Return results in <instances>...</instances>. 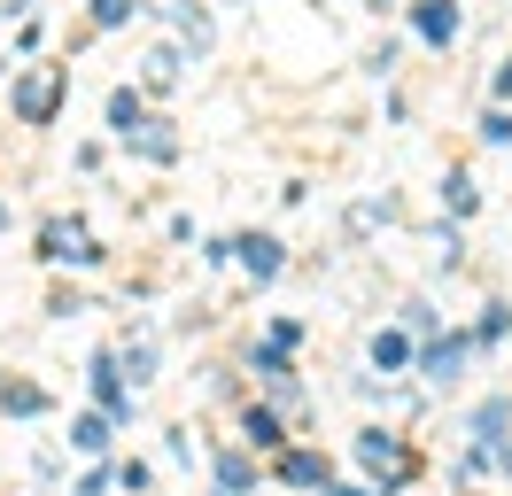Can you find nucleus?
Here are the masks:
<instances>
[{
  "label": "nucleus",
  "mask_w": 512,
  "mask_h": 496,
  "mask_svg": "<svg viewBox=\"0 0 512 496\" xmlns=\"http://www.w3.org/2000/svg\"><path fill=\"white\" fill-rule=\"evenodd\" d=\"M225 248H233V256L249 264V279H280V264H288V256H280V241H272V233H249V241H225Z\"/></svg>",
  "instance_id": "nucleus-10"
},
{
  "label": "nucleus",
  "mask_w": 512,
  "mask_h": 496,
  "mask_svg": "<svg viewBox=\"0 0 512 496\" xmlns=\"http://www.w3.org/2000/svg\"><path fill=\"white\" fill-rule=\"evenodd\" d=\"M140 117H148V109H140V93H132V86H117V93H109V124H117V140H125V132H132Z\"/></svg>",
  "instance_id": "nucleus-15"
},
{
  "label": "nucleus",
  "mask_w": 512,
  "mask_h": 496,
  "mask_svg": "<svg viewBox=\"0 0 512 496\" xmlns=\"http://www.w3.org/2000/svg\"><path fill=\"white\" fill-rule=\"evenodd\" d=\"M280 481L288 489H334V465H326V450H280Z\"/></svg>",
  "instance_id": "nucleus-7"
},
{
  "label": "nucleus",
  "mask_w": 512,
  "mask_h": 496,
  "mask_svg": "<svg viewBox=\"0 0 512 496\" xmlns=\"http://www.w3.org/2000/svg\"><path fill=\"white\" fill-rule=\"evenodd\" d=\"M39 256H47V264H101L94 233H86L78 217H47V225H39Z\"/></svg>",
  "instance_id": "nucleus-3"
},
{
  "label": "nucleus",
  "mask_w": 512,
  "mask_h": 496,
  "mask_svg": "<svg viewBox=\"0 0 512 496\" xmlns=\"http://www.w3.org/2000/svg\"><path fill=\"white\" fill-rule=\"evenodd\" d=\"M334 496H396V489H365V481H334Z\"/></svg>",
  "instance_id": "nucleus-24"
},
{
  "label": "nucleus",
  "mask_w": 512,
  "mask_h": 496,
  "mask_svg": "<svg viewBox=\"0 0 512 496\" xmlns=\"http://www.w3.org/2000/svg\"><path fill=\"white\" fill-rule=\"evenodd\" d=\"M148 86H156V93L179 86V47H156V55H148Z\"/></svg>",
  "instance_id": "nucleus-18"
},
{
  "label": "nucleus",
  "mask_w": 512,
  "mask_h": 496,
  "mask_svg": "<svg viewBox=\"0 0 512 496\" xmlns=\"http://www.w3.org/2000/svg\"><path fill=\"white\" fill-rule=\"evenodd\" d=\"M94 396H101V419H132V396H125V372H117V349L94 357Z\"/></svg>",
  "instance_id": "nucleus-6"
},
{
  "label": "nucleus",
  "mask_w": 512,
  "mask_h": 496,
  "mask_svg": "<svg viewBox=\"0 0 512 496\" xmlns=\"http://www.w3.org/2000/svg\"><path fill=\"white\" fill-rule=\"evenodd\" d=\"M489 86H497V101H512V62H497V78H489Z\"/></svg>",
  "instance_id": "nucleus-25"
},
{
  "label": "nucleus",
  "mask_w": 512,
  "mask_h": 496,
  "mask_svg": "<svg viewBox=\"0 0 512 496\" xmlns=\"http://www.w3.org/2000/svg\"><path fill=\"white\" fill-rule=\"evenodd\" d=\"M241 434H249L256 450H280V442H288V434H280V411H249V419H241Z\"/></svg>",
  "instance_id": "nucleus-14"
},
{
  "label": "nucleus",
  "mask_w": 512,
  "mask_h": 496,
  "mask_svg": "<svg viewBox=\"0 0 512 496\" xmlns=\"http://www.w3.org/2000/svg\"><path fill=\"white\" fill-rule=\"evenodd\" d=\"M481 140H489V148H512V117H505V109H489V124H481Z\"/></svg>",
  "instance_id": "nucleus-21"
},
{
  "label": "nucleus",
  "mask_w": 512,
  "mask_h": 496,
  "mask_svg": "<svg viewBox=\"0 0 512 496\" xmlns=\"http://www.w3.org/2000/svg\"><path fill=\"white\" fill-rule=\"evenodd\" d=\"M125 365H132V380H148V372H156V349H148V341H132Z\"/></svg>",
  "instance_id": "nucleus-22"
},
{
  "label": "nucleus",
  "mask_w": 512,
  "mask_h": 496,
  "mask_svg": "<svg viewBox=\"0 0 512 496\" xmlns=\"http://www.w3.org/2000/svg\"><path fill=\"white\" fill-rule=\"evenodd\" d=\"M0 225H8V202H0Z\"/></svg>",
  "instance_id": "nucleus-27"
},
{
  "label": "nucleus",
  "mask_w": 512,
  "mask_h": 496,
  "mask_svg": "<svg viewBox=\"0 0 512 496\" xmlns=\"http://www.w3.org/2000/svg\"><path fill=\"white\" fill-rule=\"evenodd\" d=\"M249 365H256V380H272V388H280V396L295 403V372H288V349H272V341H264V349H249Z\"/></svg>",
  "instance_id": "nucleus-11"
},
{
  "label": "nucleus",
  "mask_w": 512,
  "mask_h": 496,
  "mask_svg": "<svg viewBox=\"0 0 512 496\" xmlns=\"http://www.w3.org/2000/svg\"><path fill=\"white\" fill-rule=\"evenodd\" d=\"M357 458H365L373 473H381V489L412 481V450H404V442H396L388 427H365V434H357Z\"/></svg>",
  "instance_id": "nucleus-4"
},
{
  "label": "nucleus",
  "mask_w": 512,
  "mask_h": 496,
  "mask_svg": "<svg viewBox=\"0 0 512 496\" xmlns=\"http://www.w3.org/2000/svg\"><path fill=\"white\" fill-rule=\"evenodd\" d=\"M466 357H474V341H466V334H450V341H427V349H419V372H427L435 388H450V380L466 372Z\"/></svg>",
  "instance_id": "nucleus-5"
},
{
  "label": "nucleus",
  "mask_w": 512,
  "mask_h": 496,
  "mask_svg": "<svg viewBox=\"0 0 512 496\" xmlns=\"http://www.w3.org/2000/svg\"><path fill=\"white\" fill-rule=\"evenodd\" d=\"M0 403H8L16 419H32V411H47V388H32V380H8V388H0Z\"/></svg>",
  "instance_id": "nucleus-13"
},
{
  "label": "nucleus",
  "mask_w": 512,
  "mask_h": 496,
  "mask_svg": "<svg viewBox=\"0 0 512 496\" xmlns=\"http://www.w3.org/2000/svg\"><path fill=\"white\" fill-rule=\"evenodd\" d=\"M63 93H70V70H63V62H32V70L8 86V101H16V117H24V124H55Z\"/></svg>",
  "instance_id": "nucleus-2"
},
{
  "label": "nucleus",
  "mask_w": 512,
  "mask_h": 496,
  "mask_svg": "<svg viewBox=\"0 0 512 496\" xmlns=\"http://www.w3.org/2000/svg\"><path fill=\"white\" fill-rule=\"evenodd\" d=\"M264 341H272V349H295V341H303V326H295V318H272V334H264Z\"/></svg>",
  "instance_id": "nucleus-23"
},
{
  "label": "nucleus",
  "mask_w": 512,
  "mask_h": 496,
  "mask_svg": "<svg viewBox=\"0 0 512 496\" xmlns=\"http://www.w3.org/2000/svg\"><path fill=\"white\" fill-rule=\"evenodd\" d=\"M132 8H140V0H94V24H101V31H117Z\"/></svg>",
  "instance_id": "nucleus-20"
},
{
  "label": "nucleus",
  "mask_w": 512,
  "mask_h": 496,
  "mask_svg": "<svg viewBox=\"0 0 512 496\" xmlns=\"http://www.w3.org/2000/svg\"><path fill=\"white\" fill-rule=\"evenodd\" d=\"M373 365H381V372L412 365V341H404V334H373Z\"/></svg>",
  "instance_id": "nucleus-17"
},
{
  "label": "nucleus",
  "mask_w": 512,
  "mask_h": 496,
  "mask_svg": "<svg viewBox=\"0 0 512 496\" xmlns=\"http://www.w3.org/2000/svg\"><path fill=\"white\" fill-rule=\"evenodd\" d=\"M125 148H140L148 163H179V132H171L163 117H140V124L125 132Z\"/></svg>",
  "instance_id": "nucleus-8"
},
{
  "label": "nucleus",
  "mask_w": 512,
  "mask_h": 496,
  "mask_svg": "<svg viewBox=\"0 0 512 496\" xmlns=\"http://www.w3.org/2000/svg\"><path fill=\"white\" fill-rule=\"evenodd\" d=\"M466 473H512V403L489 396L474 411V458H466Z\"/></svg>",
  "instance_id": "nucleus-1"
},
{
  "label": "nucleus",
  "mask_w": 512,
  "mask_h": 496,
  "mask_svg": "<svg viewBox=\"0 0 512 496\" xmlns=\"http://www.w3.org/2000/svg\"><path fill=\"white\" fill-rule=\"evenodd\" d=\"M70 442H78L86 458H101V450H109V419H70Z\"/></svg>",
  "instance_id": "nucleus-16"
},
{
  "label": "nucleus",
  "mask_w": 512,
  "mask_h": 496,
  "mask_svg": "<svg viewBox=\"0 0 512 496\" xmlns=\"http://www.w3.org/2000/svg\"><path fill=\"white\" fill-rule=\"evenodd\" d=\"M412 24H419V39H427V47H450V39H458V0H419Z\"/></svg>",
  "instance_id": "nucleus-9"
},
{
  "label": "nucleus",
  "mask_w": 512,
  "mask_h": 496,
  "mask_svg": "<svg viewBox=\"0 0 512 496\" xmlns=\"http://www.w3.org/2000/svg\"><path fill=\"white\" fill-rule=\"evenodd\" d=\"M474 202H481L474 179H466V171H450V210H458V217H474Z\"/></svg>",
  "instance_id": "nucleus-19"
},
{
  "label": "nucleus",
  "mask_w": 512,
  "mask_h": 496,
  "mask_svg": "<svg viewBox=\"0 0 512 496\" xmlns=\"http://www.w3.org/2000/svg\"><path fill=\"white\" fill-rule=\"evenodd\" d=\"M156 8H179V0H156Z\"/></svg>",
  "instance_id": "nucleus-26"
},
{
  "label": "nucleus",
  "mask_w": 512,
  "mask_h": 496,
  "mask_svg": "<svg viewBox=\"0 0 512 496\" xmlns=\"http://www.w3.org/2000/svg\"><path fill=\"white\" fill-rule=\"evenodd\" d=\"M249 481H256V465L241 458V450H225V458H218V489L225 496H249Z\"/></svg>",
  "instance_id": "nucleus-12"
}]
</instances>
